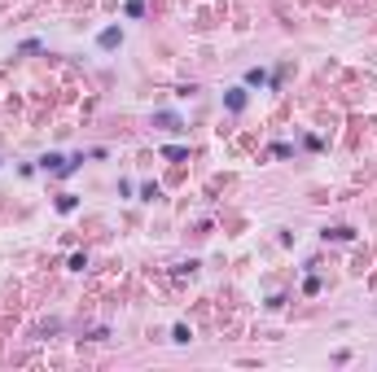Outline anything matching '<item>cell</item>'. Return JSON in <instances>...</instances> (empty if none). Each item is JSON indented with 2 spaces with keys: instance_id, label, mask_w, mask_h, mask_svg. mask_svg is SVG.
Returning a JSON list of instances; mask_svg holds the SVG:
<instances>
[{
  "instance_id": "1",
  "label": "cell",
  "mask_w": 377,
  "mask_h": 372,
  "mask_svg": "<svg viewBox=\"0 0 377 372\" xmlns=\"http://www.w3.org/2000/svg\"><path fill=\"white\" fill-rule=\"evenodd\" d=\"M119 44V31H101V48H114Z\"/></svg>"
}]
</instances>
